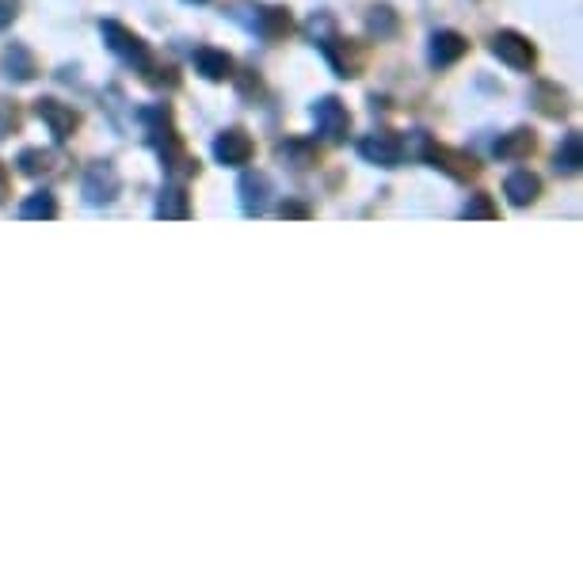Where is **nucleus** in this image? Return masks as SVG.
Listing matches in <instances>:
<instances>
[{"label":"nucleus","mask_w":583,"mask_h":583,"mask_svg":"<svg viewBox=\"0 0 583 583\" xmlns=\"http://www.w3.org/2000/svg\"><path fill=\"white\" fill-rule=\"evenodd\" d=\"M138 122H141V130H146V141L157 149V157L165 160L168 179H179V184H184V179L199 176V160H195L191 152L184 149V141H179V134H176L172 107H168V103L141 107Z\"/></svg>","instance_id":"nucleus-1"},{"label":"nucleus","mask_w":583,"mask_h":583,"mask_svg":"<svg viewBox=\"0 0 583 583\" xmlns=\"http://www.w3.org/2000/svg\"><path fill=\"white\" fill-rule=\"evenodd\" d=\"M100 34L107 42V50L115 53L119 61H127V66H134L141 73V80L152 88H176L179 77L172 66H160V61H152L149 47L141 42V34H134L130 27H122L119 20H103L100 23Z\"/></svg>","instance_id":"nucleus-2"},{"label":"nucleus","mask_w":583,"mask_h":583,"mask_svg":"<svg viewBox=\"0 0 583 583\" xmlns=\"http://www.w3.org/2000/svg\"><path fill=\"white\" fill-rule=\"evenodd\" d=\"M305 31H309V39L317 42L320 50H325V58H328V66L336 69V77H347V80L363 77L366 50L358 47V42H352V39H339L336 23H332L328 16H313Z\"/></svg>","instance_id":"nucleus-3"},{"label":"nucleus","mask_w":583,"mask_h":583,"mask_svg":"<svg viewBox=\"0 0 583 583\" xmlns=\"http://www.w3.org/2000/svg\"><path fill=\"white\" fill-rule=\"evenodd\" d=\"M424 160L438 172H446L451 179H477L481 165L473 152L465 149H451V146H438V141H424Z\"/></svg>","instance_id":"nucleus-4"},{"label":"nucleus","mask_w":583,"mask_h":583,"mask_svg":"<svg viewBox=\"0 0 583 583\" xmlns=\"http://www.w3.org/2000/svg\"><path fill=\"white\" fill-rule=\"evenodd\" d=\"M358 152H363L366 165L397 168L401 160H405V141H401V134H393V130H374L358 141Z\"/></svg>","instance_id":"nucleus-5"},{"label":"nucleus","mask_w":583,"mask_h":583,"mask_svg":"<svg viewBox=\"0 0 583 583\" xmlns=\"http://www.w3.org/2000/svg\"><path fill=\"white\" fill-rule=\"evenodd\" d=\"M492 53H496L504 66L518 69V73L534 69V61H537L534 42L526 39V34H518V31H496V34H492Z\"/></svg>","instance_id":"nucleus-6"},{"label":"nucleus","mask_w":583,"mask_h":583,"mask_svg":"<svg viewBox=\"0 0 583 583\" xmlns=\"http://www.w3.org/2000/svg\"><path fill=\"white\" fill-rule=\"evenodd\" d=\"M313 122H317V134L325 141H344L352 134V111L336 96H325V100L313 103Z\"/></svg>","instance_id":"nucleus-7"},{"label":"nucleus","mask_w":583,"mask_h":583,"mask_svg":"<svg viewBox=\"0 0 583 583\" xmlns=\"http://www.w3.org/2000/svg\"><path fill=\"white\" fill-rule=\"evenodd\" d=\"M253 152H256V141L240 127H229L214 138V160L226 168H245L248 160H253Z\"/></svg>","instance_id":"nucleus-8"},{"label":"nucleus","mask_w":583,"mask_h":583,"mask_svg":"<svg viewBox=\"0 0 583 583\" xmlns=\"http://www.w3.org/2000/svg\"><path fill=\"white\" fill-rule=\"evenodd\" d=\"M119 187H122V179H119V172H115L111 160H96V165H88V172H85V199L92 206L115 202Z\"/></svg>","instance_id":"nucleus-9"},{"label":"nucleus","mask_w":583,"mask_h":583,"mask_svg":"<svg viewBox=\"0 0 583 583\" xmlns=\"http://www.w3.org/2000/svg\"><path fill=\"white\" fill-rule=\"evenodd\" d=\"M34 115H39V119L50 127L53 141H69L77 134V127H80V115L73 111V107L61 103V100H50V96L34 100Z\"/></svg>","instance_id":"nucleus-10"},{"label":"nucleus","mask_w":583,"mask_h":583,"mask_svg":"<svg viewBox=\"0 0 583 583\" xmlns=\"http://www.w3.org/2000/svg\"><path fill=\"white\" fill-rule=\"evenodd\" d=\"M253 31L259 34L264 42H283L286 34L294 31V20H290V8L283 4H253Z\"/></svg>","instance_id":"nucleus-11"},{"label":"nucleus","mask_w":583,"mask_h":583,"mask_svg":"<svg viewBox=\"0 0 583 583\" xmlns=\"http://www.w3.org/2000/svg\"><path fill=\"white\" fill-rule=\"evenodd\" d=\"M16 165L27 179H53L66 172V157L58 149H23Z\"/></svg>","instance_id":"nucleus-12"},{"label":"nucleus","mask_w":583,"mask_h":583,"mask_svg":"<svg viewBox=\"0 0 583 583\" xmlns=\"http://www.w3.org/2000/svg\"><path fill=\"white\" fill-rule=\"evenodd\" d=\"M465 53H470V39L465 34L451 31V27H443V31L432 34V47H427V58H432V66L446 69L454 66V61H462Z\"/></svg>","instance_id":"nucleus-13"},{"label":"nucleus","mask_w":583,"mask_h":583,"mask_svg":"<svg viewBox=\"0 0 583 583\" xmlns=\"http://www.w3.org/2000/svg\"><path fill=\"white\" fill-rule=\"evenodd\" d=\"M504 195H507L511 206H531V202H537V195H542V179H537L531 168H518V172L507 176Z\"/></svg>","instance_id":"nucleus-14"},{"label":"nucleus","mask_w":583,"mask_h":583,"mask_svg":"<svg viewBox=\"0 0 583 583\" xmlns=\"http://www.w3.org/2000/svg\"><path fill=\"white\" fill-rule=\"evenodd\" d=\"M157 218H172V221L191 218V202H187V191H184V184H179V179H168V184L160 187Z\"/></svg>","instance_id":"nucleus-15"},{"label":"nucleus","mask_w":583,"mask_h":583,"mask_svg":"<svg viewBox=\"0 0 583 583\" xmlns=\"http://www.w3.org/2000/svg\"><path fill=\"white\" fill-rule=\"evenodd\" d=\"M534 130H526V127H518V130H511V134H504V138L492 146V152H496L500 160H526L534 152Z\"/></svg>","instance_id":"nucleus-16"},{"label":"nucleus","mask_w":583,"mask_h":583,"mask_svg":"<svg viewBox=\"0 0 583 583\" xmlns=\"http://www.w3.org/2000/svg\"><path fill=\"white\" fill-rule=\"evenodd\" d=\"M195 69H199L206 80H226V77H233V58L226 50L199 47L195 50Z\"/></svg>","instance_id":"nucleus-17"},{"label":"nucleus","mask_w":583,"mask_h":583,"mask_svg":"<svg viewBox=\"0 0 583 583\" xmlns=\"http://www.w3.org/2000/svg\"><path fill=\"white\" fill-rule=\"evenodd\" d=\"M267 176L264 172H245L240 176V210L245 214H264L267 202Z\"/></svg>","instance_id":"nucleus-18"},{"label":"nucleus","mask_w":583,"mask_h":583,"mask_svg":"<svg viewBox=\"0 0 583 583\" xmlns=\"http://www.w3.org/2000/svg\"><path fill=\"white\" fill-rule=\"evenodd\" d=\"M279 157L286 160L290 168H298V172H305V168L320 165V149L313 146V141H302V138H290L279 146Z\"/></svg>","instance_id":"nucleus-19"},{"label":"nucleus","mask_w":583,"mask_h":583,"mask_svg":"<svg viewBox=\"0 0 583 583\" xmlns=\"http://www.w3.org/2000/svg\"><path fill=\"white\" fill-rule=\"evenodd\" d=\"M4 73L8 77H16V80H31L34 73H39V66H34V58H31V50L27 47H8L4 50Z\"/></svg>","instance_id":"nucleus-20"},{"label":"nucleus","mask_w":583,"mask_h":583,"mask_svg":"<svg viewBox=\"0 0 583 583\" xmlns=\"http://www.w3.org/2000/svg\"><path fill=\"white\" fill-rule=\"evenodd\" d=\"M534 103L542 115H550V119H561L564 111H569V103H564V92L557 85H537L534 88Z\"/></svg>","instance_id":"nucleus-21"},{"label":"nucleus","mask_w":583,"mask_h":583,"mask_svg":"<svg viewBox=\"0 0 583 583\" xmlns=\"http://www.w3.org/2000/svg\"><path fill=\"white\" fill-rule=\"evenodd\" d=\"M20 218H31V221H53L58 218V202H53V195L47 191H39V195H31L23 206H20Z\"/></svg>","instance_id":"nucleus-22"},{"label":"nucleus","mask_w":583,"mask_h":583,"mask_svg":"<svg viewBox=\"0 0 583 583\" xmlns=\"http://www.w3.org/2000/svg\"><path fill=\"white\" fill-rule=\"evenodd\" d=\"M583 165V149H580V134H569V138L561 141L557 149V172L564 176H576Z\"/></svg>","instance_id":"nucleus-23"},{"label":"nucleus","mask_w":583,"mask_h":583,"mask_svg":"<svg viewBox=\"0 0 583 583\" xmlns=\"http://www.w3.org/2000/svg\"><path fill=\"white\" fill-rule=\"evenodd\" d=\"M20 107H16V100H0V138H8V134L20 130Z\"/></svg>","instance_id":"nucleus-24"},{"label":"nucleus","mask_w":583,"mask_h":583,"mask_svg":"<svg viewBox=\"0 0 583 583\" xmlns=\"http://www.w3.org/2000/svg\"><path fill=\"white\" fill-rule=\"evenodd\" d=\"M462 214H465V218L473 221V218H496L500 210H496V206H492V199H488V195H473V199L465 202V210H462Z\"/></svg>","instance_id":"nucleus-25"},{"label":"nucleus","mask_w":583,"mask_h":583,"mask_svg":"<svg viewBox=\"0 0 583 583\" xmlns=\"http://www.w3.org/2000/svg\"><path fill=\"white\" fill-rule=\"evenodd\" d=\"M393 27H397V20H393V12H389V8H374V16H370V31L389 34Z\"/></svg>","instance_id":"nucleus-26"},{"label":"nucleus","mask_w":583,"mask_h":583,"mask_svg":"<svg viewBox=\"0 0 583 583\" xmlns=\"http://www.w3.org/2000/svg\"><path fill=\"white\" fill-rule=\"evenodd\" d=\"M16 16H20V0H0V31L12 27Z\"/></svg>","instance_id":"nucleus-27"},{"label":"nucleus","mask_w":583,"mask_h":583,"mask_svg":"<svg viewBox=\"0 0 583 583\" xmlns=\"http://www.w3.org/2000/svg\"><path fill=\"white\" fill-rule=\"evenodd\" d=\"M309 206H302V202H283L279 206V218H309Z\"/></svg>","instance_id":"nucleus-28"},{"label":"nucleus","mask_w":583,"mask_h":583,"mask_svg":"<svg viewBox=\"0 0 583 583\" xmlns=\"http://www.w3.org/2000/svg\"><path fill=\"white\" fill-rule=\"evenodd\" d=\"M8 191H12V179H8V168L0 165V202H8Z\"/></svg>","instance_id":"nucleus-29"},{"label":"nucleus","mask_w":583,"mask_h":583,"mask_svg":"<svg viewBox=\"0 0 583 583\" xmlns=\"http://www.w3.org/2000/svg\"><path fill=\"white\" fill-rule=\"evenodd\" d=\"M187 4H206V0H187Z\"/></svg>","instance_id":"nucleus-30"}]
</instances>
